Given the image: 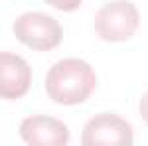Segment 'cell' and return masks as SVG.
<instances>
[{
    "mask_svg": "<svg viewBox=\"0 0 148 146\" xmlns=\"http://www.w3.org/2000/svg\"><path fill=\"white\" fill-rule=\"evenodd\" d=\"M95 71L83 59L67 57L57 61L46 75V91L59 105H79L95 91Z\"/></svg>",
    "mask_w": 148,
    "mask_h": 146,
    "instance_id": "1",
    "label": "cell"
},
{
    "mask_svg": "<svg viewBox=\"0 0 148 146\" xmlns=\"http://www.w3.org/2000/svg\"><path fill=\"white\" fill-rule=\"evenodd\" d=\"M132 126L126 119L101 112L83 126L81 146H132Z\"/></svg>",
    "mask_w": 148,
    "mask_h": 146,
    "instance_id": "4",
    "label": "cell"
},
{
    "mask_svg": "<svg viewBox=\"0 0 148 146\" xmlns=\"http://www.w3.org/2000/svg\"><path fill=\"white\" fill-rule=\"evenodd\" d=\"M32 85V69L16 53L0 56V93L2 99H20Z\"/></svg>",
    "mask_w": 148,
    "mask_h": 146,
    "instance_id": "6",
    "label": "cell"
},
{
    "mask_svg": "<svg viewBox=\"0 0 148 146\" xmlns=\"http://www.w3.org/2000/svg\"><path fill=\"white\" fill-rule=\"evenodd\" d=\"M14 34L34 51H49L61 44L63 28L56 18L42 12H26L16 18Z\"/></svg>",
    "mask_w": 148,
    "mask_h": 146,
    "instance_id": "3",
    "label": "cell"
},
{
    "mask_svg": "<svg viewBox=\"0 0 148 146\" xmlns=\"http://www.w3.org/2000/svg\"><path fill=\"white\" fill-rule=\"evenodd\" d=\"M140 24L138 8L128 0H111L95 16V32L105 42H125L132 38Z\"/></svg>",
    "mask_w": 148,
    "mask_h": 146,
    "instance_id": "2",
    "label": "cell"
},
{
    "mask_svg": "<svg viewBox=\"0 0 148 146\" xmlns=\"http://www.w3.org/2000/svg\"><path fill=\"white\" fill-rule=\"evenodd\" d=\"M20 136L28 146H67L69 128L56 117L32 114L22 121Z\"/></svg>",
    "mask_w": 148,
    "mask_h": 146,
    "instance_id": "5",
    "label": "cell"
},
{
    "mask_svg": "<svg viewBox=\"0 0 148 146\" xmlns=\"http://www.w3.org/2000/svg\"><path fill=\"white\" fill-rule=\"evenodd\" d=\"M44 2H47L49 6H53L61 12H73L81 6L83 0H44Z\"/></svg>",
    "mask_w": 148,
    "mask_h": 146,
    "instance_id": "7",
    "label": "cell"
},
{
    "mask_svg": "<svg viewBox=\"0 0 148 146\" xmlns=\"http://www.w3.org/2000/svg\"><path fill=\"white\" fill-rule=\"evenodd\" d=\"M140 114H142V119H144V123L148 124V91L142 95V99H140Z\"/></svg>",
    "mask_w": 148,
    "mask_h": 146,
    "instance_id": "8",
    "label": "cell"
}]
</instances>
